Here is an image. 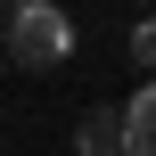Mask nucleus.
<instances>
[{
    "label": "nucleus",
    "mask_w": 156,
    "mask_h": 156,
    "mask_svg": "<svg viewBox=\"0 0 156 156\" xmlns=\"http://www.w3.org/2000/svg\"><path fill=\"white\" fill-rule=\"evenodd\" d=\"M8 58H16L25 74L66 66V58H74V16H66V8H49V0H25V8L8 16Z\"/></svg>",
    "instance_id": "f257e3e1"
},
{
    "label": "nucleus",
    "mask_w": 156,
    "mask_h": 156,
    "mask_svg": "<svg viewBox=\"0 0 156 156\" xmlns=\"http://www.w3.org/2000/svg\"><path fill=\"white\" fill-rule=\"evenodd\" d=\"M123 132V156H156V90H132V107L115 115Z\"/></svg>",
    "instance_id": "f03ea898"
},
{
    "label": "nucleus",
    "mask_w": 156,
    "mask_h": 156,
    "mask_svg": "<svg viewBox=\"0 0 156 156\" xmlns=\"http://www.w3.org/2000/svg\"><path fill=\"white\" fill-rule=\"evenodd\" d=\"M82 156H123V132H115V107L82 115Z\"/></svg>",
    "instance_id": "7ed1b4c3"
},
{
    "label": "nucleus",
    "mask_w": 156,
    "mask_h": 156,
    "mask_svg": "<svg viewBox=\"0 0 156 156\" xmlns=\"http://www.w3.org/2000/svg\"><path fill=\"white\" fill-rule=\"evenodd\" d=\"M132 58H140V66L156 74V16H148V25H132Z\"/></svg>",
    "instance_id": "20e7f679"
}]
</instances>
